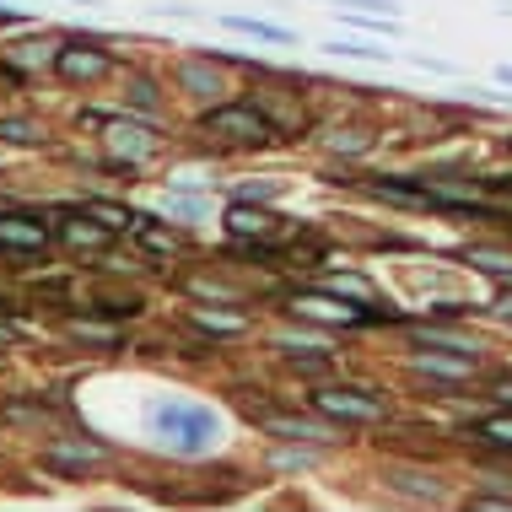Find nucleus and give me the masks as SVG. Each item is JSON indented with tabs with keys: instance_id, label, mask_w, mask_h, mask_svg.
<instances>
[{
	"instance_id": "nucleus-23",
	"label": "nucleus",
	"mask_w": 512,
	"mask_h": 512,
	"mask_svg": "<svg viewBox=\"0 0 512 512\" xmlns=\"http://www.w3.org/2000/svg\"><path fill=\"white\" fill-rule=\"evenodd\" d=\"M162 211L178 216V221H200L205 211H211V200L195 195V189H168V195H162Z\"/></svg>"
},
{
	"instance_id": "nucleus-11",
	"label": "nucleus",
	"mask_w": 512,
	"mask_h": 512,
	"mask_svg": "<svg viewBox=\"0 0 512 512\" xmlns=\"http://www.w3.org/2000/svg\"><path fill=\"white\" fill-rule=\"evenodd\" d=\"M318 146H324L329 162H362L378 151V130H367V124H329L318 135Z\"/></svg>"
},
{
	"instance_id": "nucleus-25",
	"label": "nucleus",
	"mask_w": 512,
	"mask_h": 512,
	"mask_svg": "<svg viewBox=\"0 0 512 512\" xmlns=\"http://www.w3.org/2000/svg\"><path fill=\"white\" fill-rule=\"evenodd\" d=\"M286 195V178H254V184H232V200H254V205H275Z\"/></svg>"
},
{
	"instance_id": "nucleus-21",
	"label": "nucleus",
	"mask_w": 512,
	"mask_h": 512,
	"mask_svg": "<svg viewBox=\"0 0 512 512\" xmlns=\"http://www.w3.org/2000/svg\"><path fill=\"white\" fill-rule=\"evenodd\" d=\"M221 27L248 33V38H259V44H297L292 27H275V22H259V17H221Z\"/></svg>"
},
{
	"instance_id": "nucleus-18",
	"label": "nucleus",
	"mask_w": 512,
	"mask_h": 512,
	"mask_svg": "<svg viewBox=\"0 0 512 512\" xmlns=\"http://www.w3.org/2000/svg\"><path fill=\"white\" fill-rule=\"evenodd\" d=\"M87 308L98 318H108V324H124V318H141L146 313V297L141 292H92Z\"/></svg>"
},
{
	"instance_id": "nucleus-30",
	"label": "nucleus",
	"mask_w": 512,
	"mask_h": 512,
	"mask_svg": "<svg viewBox=\"0 0 512 512\" xmlns=\"http://www.w3.org/2000/svg\"><path fill=\"white\" fill-rule=\"evenodd\" d=\"M11 345H17V329H11V324H0V351H11Z\"/></svg>"
},
{
	"instance_id": "nucleus-5",
	"label": "nucleus",
	"mask_w": 512,
	"mask_h": 512,
	"mask_svg": "<svg viewBox=\"0 0 512 512\" xmlns=\"http://www.w3.org/2000/svg\"><path fill=\"white\" fill-rule=\"evenodd\" d=\"M87 124L103 135L108 157H114V162H124V168H135V173H141V162H151V157H157V135H151V124L119 119V114H108V119L87 114Z\"/></svg>"
},
{
	"instance_id": "nucleus-7",
	"label": "nucleus",
	"mask_w": 512,
	"mask_h": 512,
	"mask_svg": "<svg viewBox=\"0 0 512 512\" xmlns=\"http://www.w3.org/2000/svg\"><path fill=\"white\" fill-rule=\"evenodd\" d=\"M114 65H119L114 49L92 44V38H65L60 54H54V76L71 81V87H92V81L114 76Z\"/></svg>"
},
{
	"instance_id": "nucleus-31",
	"label": "nucleus",
	"mask_w": 512,
	"mask_h": 512,
	"mask_svg": "<svg viewBox=\"0 0 512 512\" xmlns=\"http://www.w3.org/2000/svg\"><path fill=\"white\" fill-rule=\"evenodd\" d=\"M496 81H502V87H512V65H496Z\"/></svg>"
},
{
	"instance_id": "nucleus-2",
	"label": "nucleus",
	"mask_w": 512,
	"mask_h": 512,
	"mask_svg": "<svg viewBox=\"0 0 512 512\" xmlns=\"http://www.w3.org/2000/svg\"><path fill=\"white\" fill-rule=\"evenodd\" d=\"M146 426L162 448L178 453V459H205L221 442V415L211 405H200V399H151Z\"/></svg>"
},
{
	"instance_id": "nucleus-24",
	"label": "nucleus",
	"mask_w": 512,
	"mask_h": 512,
	"mask_svg": "<svg viewBox=\"0 0 512 512\" xmlns=\"http://www.w3.org/2000/svg\"><path fill=\"white\" fill-rule=\"evenodd\" d=\"M480 399L512 410V367H486V372H480Z\"/></svg>"
},
{
	"instance_id": "nucleus-19",
	"label": "nucleus",
	"mask_w": 512,
	"mask_h": 512,
	"mask_svg": "<svg viewBox=\"0 0 512 512\" xmlns=\"http://www.w3.org/2000/svg\"><path fill=\"white\" fill-rule=\"evenodd\" d=\"M124 108L157 119V114H168V98H162V87L151 76H130V81H124Z\"/></svg>"
},
{
	"instance_id": "nucleus-4",
	"label": "nucleus",
	"mask_w": 512,
	"mask_h": 512,
	"mask_svg": "<svg viewBox=\"0 0 512 512\" xmlns=\"http://www.w3.org/2000/svg\"><path fill=\"white\" fill-rule=\"evenodd\" d=\"M378 486L410 507H453V480L426 459H389L378 469Z\"/></svg>"
},
{
	"instance_id": "nucleus-9",
	"label": "nucleus",
	"mask_w": 512,
	"mask_h": 512,
	"mask_svg": "<svg viewBox=\"0 0 512 512\" xmlns=\"http://www.w3.org/2000/svg\"><path fill=\"white\" fill-rule=\"evenodd\" d=\"M184 324L211 345H232V340L254 335V313H227V302H200V308L184 313Z\"/></svg>"
},
{
	"instance_id": "nucleus-26",
	"label": "nucleus",
	"mask_w": 512,
	"mask_h": 512,
	"mask_svg": "<svg viewBox=\"0 0 512 512\" xmlns=\"http://www.w3.org/2000/svg\"><path fill=\"white\" fill-rule=\"evenodd\" d=\"M0 141H11V146H44V124H33V119H0Z\"/></svg>"
},
{
	"instance_id": "nucleus-1",
	"label": "nucleus",
	"mask_w": 512,
	"mask_h": 512,
	"mask_svg": "<svg viewBox=\"0 0 512 512\" xmlns=\"http://www.w3.org/2000/svg\"><path fill=\"white\" fill-rule=\"evenodd\" d=\"M302 405L324 421H335L340 432H378V426L394 421V399L372 383H351V378H318L302 389Z\"/></svg>"
},
{
	"instance_id": "nucleus-14",
	"label": "nucleus",
	"mask_w": 512,
	"mask_h": 512,
	"mask_svg": "<svg viewBox=\"0 0 512 512\" xmlns=\"http://www.w3.org/2000/svg\"><path fill=\"white\" fill-rule=\"evenodd\" d=\"M313 281H324L329 292H340V297H351V302H362V308H394L389 297L372 286V275L362 270H324V275H313Z\"/></svg>"
},
{
	"instance_id": "nucleus-17",
	"label": "nucleus",
	"mask_w": 512,
	"mask_h": 512,
	"mask_svg": "<svg viewBox=\"0 0 512 512\" xmlns=\"http://www.w3.org/2000/svg\"><path fill=\"white\" fill-rule=\"evenodd\" d=\"M464 432L475 437V442H486V448L496 453V459H512V410H502V405H496L491 415H480V421H469Z\"/></svg>"
},
{
	"instance_id": "nucleus-16",
	"label": "nucleus",
	"mask_w": 512,
	"mask_h": 512,
	"mask_svg": "<svg viewBox=\"0 0 512 512\" xmlns=\"http://www.w3.org/2000/svg\"><path fill=\"white\" fill-rule=\"evenodd\" d=\"M54 238H60L65 248H76V254H98V248H108V238H114V232L98 227L87 211H76L71 221H60V227H54Z\"/></svg>"
},
{
	"instance_id": "nucleus-8",
	"label": "nucleus",
	"mask_w": 512,
	"mask_h": 512,
	"mask_svg": "<svg viewBox=\"0 0 512 512\" xmlns=\"http://www.w3.org/2000/svg\"><path fill=\"white\" fill-rule=\"evenodd\" d=\"M227 71H232V65L221 60V54H216V60H211V54H195V60H178V71H173V87L184 92L189 103L211 108V103H221V98L232 92V87H227Z\"/></svg>"
},
{
	"instance_id": "nucleus-29",
	"label": "nucleus",
	"mask_w": 512,
	"mask_h": 512,
	"mask_svg": "<svg viewBox=\"0 0 512 512\" xmlns=\"http://www.w3.org/2000/svg\"><path fill=\"white\" fill-rule=\"evenodd\" d=\"M480 313L496 318V324H512V286H507V292H496V302H491V308H480Z\"/></svg>"
},
{
	"instance_id": "nucleus-22",
	"label": "nucleus",
	"mask_w": 512,
	"mask_h": 512,
	"mask_svg": "<svg viewBox=\"0 0 512 512\" xmlns=\"http://www.w3.org/2000/svg\"><path fill=\"white\" fill-rule=\"evenodd\" d=\"M135 243L151 248V254H178V232L162 227L157 216H141V221H135Z\"/></svg>"
},
{
	"instance_id": "nucleus-28",
	"label": "nucleus",
	"mask_w": 512,
	"mask_h": 512,
	"mask_svg": "<svg viewBox=\"0 0 512 512\" xmlns=\"http://www.w3.org/2000/svg\"><path fill=\"white\" fill-rule=\"evenodd\" d=\"M71 335H76V340H87V345H119V324L98 329V324H81V318H76V324H71Z\"/></svg>"
},
{
	"instance_id": "nucleus-15",
	"label": "nucleus",
	"mask_w": 512,
	"mask_h": 512,
	"mask_svg": "<svg viewBox=\"0 0 512 512\" xmlns=\"http://www.w3.org/2000/svg\"><path fill=\"white\" fill-rule=\"evenodd\" d=\"M459 265L480 270V275H496L502 286H512V248H502V243H464Z\"/></svg>"
},
{
	"instance_id": "nucleus-12",
	"label": "nucleus",
	"mask_w": 512,
	"mask_h": 512,
	"mask_svg": "<svg viewBox=\"0 0 512 512\" xmlns=\"http://www.w3.org/2000/svg\"><path fill=\"white\" fill-rule=\"evenodd\" d=\"M60 44L65 38H54V33H44V38H22V44H6V65H11V76H27L38 65V71H54V54H60Z\"/></svg>"
},
{
	"instance_id": "nucleus-10",
	"label": "nucleus",
	"mask_w": 512,
	"mask_h": 512,
	"mask_svg": "<svg viewBox=\"0 0 512 512\" xmlns=\"http://www.w3.org/2000/svg\"><path fill=\"white\" fill-rule=\"evenodd\" d=\"M281 211H270V205H254V200H227V211H221V227H227V238H275L281 232Z\"/></svg>"
},
{
	"instance_id": "nucleus-27",
	"label": "nucleus",
	"mask_w": 512,
	"mask_h": 512,
	"mask_svg": "<svg viewBox=\"0 0 512 512\" xmlns=\"http://www.w3.org/2000/svg\"><path fill=\"white\" fill-rule=\"evenodd\" d=\"M329 54H340V60H389L394 49L383 44H356V38H335V44H324Z\"/></svg>"
},
{
	"instance_id": "nucleus-6",
	"label": "nucleus",
	"mask_w": 512,
	"mask_h": 512,
	"mask_svg": "<svg viewBox=\"0 0 512 512\" xmlns=\"http://www.w3.org/2000/svg\"><path fill=\"white\" fill-rule=\"evenodd\" d=\"M54 243V221L38 211H0V254L6 259H44Z\"/></svg>"
},
{
	"instance_id": "nucleus-20",
	"label": "nucleus",
	"mask_w": 512,
	"mask_h": 512,
	"mask_svg": "<svg viewBox=\"0 0 512 512\" xmlns=\"http://www.w3.org/2000/svg\"><path fill=\"white\" fill-rule=\"evenodd\" d=\"M81 211H87L92 221H98V227H108L114 238H124V232H135V221H141V216L130 211V205H124V200H81Z\"/></svg>"
},
{
	"instance_id": "nucleus-3",
	"label": "nucleus",
	"mask_w": 512,
	"mask_h": 512,
	"mask_svg": "<svg viewBox=\"0 0 512 512\" xmlns=\"http://www.w3.org/2000/svg\"><path fill=\"white\" fill-rule=\"evenodd\" d=\"M200 135H211L216 151H270V146H281L270 114L254 98H221L211 108H200Z\"/></svg>"
},
{
	"instance_id": "nucleus-13",
	"label": "nucleus",
	"mask_w": 512,
	"mask_h": 512,
	"mask_svg": "<svg viewBox=\"0 0 512 512\" xmlns=\"http://www.w3.org/2000/svg\"><path fill=\"white\" fill-rule=\"evenodd\" d=\"M335 448H324V442H275L270 448V469L275 475H308L329 459Z\"/></svg>"
}]
</instances>
